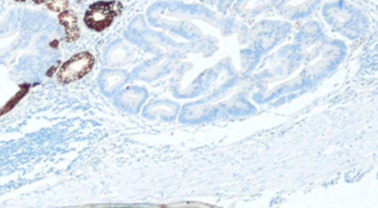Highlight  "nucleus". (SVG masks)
Wrapping results in <instances>:
<instances>
[{"instance_id":"nucleus-1","label":"nucleus","mask_w":378,"mask_h":208,"mask_svg":"<svg viewBox=\"0 0 378 208\" xmlns=\"http://www.w3.org/2000/svg\"><path fill=\"white\" fill-rule=\"evenodd\" d=\"M122 10L120 2H96L88 8L85 15V24L94 31H104L110 28L115 16Z\"/></svg>"},{"instance_id":"nucleus-2","label":"nucleus","mask_w":378,"mask_h":208,"mask_svg":"<svg viewBox=\"0 0 378 208\" xmlns=\"http://www.w3.org/2000/svg\"><path fill=\"white\" fill-rule=\"evenodd\" d=\"M94 66V57L89 52H80L62 64L58 72V80L68 84L86 76Z\"/></svg>"},{"instance_id":"nucleus-3","label":"nucleus","mask_w":378,"mask_h":208,"mask_svg":"<svg viewBox=\"0 0 378 208\" xmlns=\"http://www.w3.org/2000/svg\"><path fill=\"white\" fill-rule=\"evenodd\" d=\"M59 22L66 31V40L68 42L76 41L79 38V28H78V20L72 10H64L60 12Z\"/></svg>"},{"instance_id":"nucleus-4","label":"nucleus","mask_w":378,"mask_h":208,"mask_svg":"<svg viewBox=\"0 0 378 208\" xmlns=\"http://www.w3.org/2000/svg\"><path fill=\"white\" fill-rule=\"evenodd\" d=\"M45 4L52 12H62L68 10V0H46Z\"/></svg>"},{"instance_id":"nucleus-5","label":"nucleus","mask_w":378,"mask_h":208,"mask_svg":"<svg viewBox=\"0 0 378 208\" xmlns=\"http://www.w3.org/2000/svg\"><path fill=\"white\" fill-rule=\"evenodd\" d=\"M33 2H36V4H42V2H45L46 0H33Z\"/></svg>"}]
</instances>
